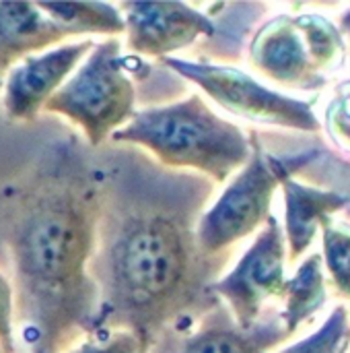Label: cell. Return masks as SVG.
Returning a JSON list of instances; mask_svg holds the SVG:
<instances>
[{
    "label": "cell",
    "mask_w": 350,
    "mask_h": 353,
    "mask_svg": "<svg viewBox=\"0 0 350 353\" xmlns=\"http://www.w3.org/2000/svg\"><path fill=\"white\" fill-rule=\"evenodd\" d=\"M111 141L142 147L163 168L200 174L217 186L231 180L254 153L252 137L215 114L198 93L136 112Z\"/></svg>",
    "instance_id": "3957f363"
},
{
    "label": "cell",
    "mask_w": 350,
    "mask_h": 353,
    "mask_svg": "<svg viewBox=\"0 0 350 353\" xmlns=\"http://www.w3.org/2000/svg\"><path fill=\"white\" fill-rule=\"evenodd\" d=\"M285 263V232L272 215L235 269L212 283L210 292L231 310L239 327L250 329L262 319L268 300H285L289 283Z\"/></svg>",
    "instance_id": "52a82bcc"
},
{
    "label": "cell",
    "mask_w": 350,
    "mask_h": 353,
    "mask_svg": "<svg viewBox=\"0 0 350 353\" xmlns=\"http://www.w3.org/2000/svg\"><path fill=\"white\" fill-rule=\"evenodd\" d=\"M326 130L332 143L350 155V79L334 87L326 105Z\"/></svg>",
    "instance_id": "d6986e66"
},
{
    "label": "cell",
    "mask_w": 350,
    "mask_h": 353,
    "mask_svg": "<svg viewBox=\"0 0 350 353\" xmlns=\"http://www.w3.org/2000/svg\"><path fill=\"white\" fill-rule=\"evenodd\" d=\"M252 159L229 180L217 203L200 219L198 242L206 256L233 252L235 244L262 230L272 217V199L287 161L266 153L256 132H252Z\"/></svg>",
    "instance_id": "5b68a950"
},
{
    "label": "cell",
    "mask_w": 350,
    "mask_h": 353,
    "mask_svg": "<svg viewBox=\"0 0 350 353\" xmlns=\"http://www.w3.org/2000/svg\"><path fill=\"white\" fill-rule=\"evenodd\" d=\"M39 6L58 21L70 35L126 33L124 14L116 4L107 2H39Z\"/></svg>",
    "instance_id": "2e32d148"
},
{
    "label": "cell",
    "mask_w": 350,
    "mask_h": 353,
    "mask_svg": "<svg viewBox=\"0 0 350 353\" xmlns=\"http://www.w3.org/2000/svg\"><path fill=\"white\" fill-rule=\"evenodd\" d=\"M0 353H4V352H2V347H0Z\"/></svg>",
    "instance_id": "603a6c76"
},
{
    "label": "cell",
    "mask_w": 350,
    "mask_h": 353,
    "mask_svg": "<svg viewBox=\"0 0 350 353\" xmlns=\"http://www.w3.org/2000/svg\"><path fill=\"white\" fill-rule=\"evenodd\" d=\"M163 66L177 72L182 79L198 85L208 97L215 99L229 114L278 128L301 130L318 134L322 124L314 114V101H301L264 87L243 70L227 64L163 58Z\"/></svg>",
    "instance_id": "8992f818"
},
{
    "label": "cell",
    "mask_w": 350,
    "mask_h": 353,
    "mask_svg": "<svg viewBox=\"0 0 350 353\" xmlns=\"http://www.w3.org/2000/svg\"><path fill=\"white\" fill-rule=\"evenodd\" d=\"M349 337L350 312L347 306H338L316 333L285 347L281 353H340L344 352L342 343Z\"/></svg>",
    "instance_id": "ac0fdd59"
},
{
    "label": "cell",
    "mask_w": 350,
    "mask_h": 353,
    "mask_svg": "<svg viewBox=\"0 0 350 353\" xmlns=\"http://www.w3.org/2000/svg\"><path fill=\"white\" fill-rule=\"evenodd\" d=\"M219 12V21H215V35L200 43L202 56L198 62L221 60L235 62L241 58L243 41L254 29V25L268 10L266 4L258 2H237V4H215L210 6Z\"/></svg>",
    "instance_id": "5bb4252c"
},
{
    "label": "cell",
    "mask_w": 350,
    "mask_h": 353,
    "mask_svg": "<svg viewBox=\"0 0 350 353\" xmlns=\"http://www.w3.org/2000/svg\"><path fill=\"white\" fill-rule=\"evenodd\" d=\"M91 39L62 43L19 62L4 81V110L12 122H31L93 50Z\"/></svg>",
    "instance_id": "8fae6325"
},
{
    "label": "cell",
    "mask_w": 350,
    "mask_h": 353,
    "mask_svg": "<svg viewBox=\"0 0 350 353\" xmlns=\"http://www.w3.org/2000/svg\"><path fill=\"white\" fill-rule=\"evenodd\" d=\"M8 215L14 321L33 353H64L99 335V290L91 277L103 180L54 157L19 188Z\"/></svg>",
    "instance_id": "7a4b0ae2"
},
{
    "label": "cell",
    "mask_w": 350,
    "mask_h": 353,
    "mask_svg": "<svg viewBox=\"0 0 350 353\" xmlns=\"http://www.w3.org/2000/svg\"><path fill=\"white\" fill-rule=\"evenodd\" d=\"M0 85H2V81H0Z\"/></svg>",
    "instance_id": "cb8c5ba5"
},
{
    "label": "cell",
    "mask_w": 350,
    "mask_h": 353,
    "mask_svg": "<svg viewBox=\"0 0 350 353\" xmlns=\"http://www.w3.org/2000/svg\"><path fill=\"white\" fill-rule=\"evenodd\" d=\"M103 182L91 277L99 290V335L130 331L151 350L169 327L221 304L210 292L233 252L206 256L198 225L217 184L130 153Z\"/></svg>",
    "instance_id": "6da1fadb"
},
{
    "label": "cell",
    "mask_w": 350,
    "mask_h": 353,
    "mask_svg": "<svg viewBox=\"0 0 350 353\" xmlns=\"http://www.w3.org/2000/svg\"><path fill=\"white\" fill-rule=\"evenodd\" d=\"M287 306L281 312L285 329L293 337L295 331L307 323L314 314H318L328 300L326 294V279H324V259L320 252L309 254L301 267L297 269L295 277L287 283Z\"/></svg>",
    "instance_id": "9a60e30c"
},
{
    "label": "cell",
    "mask_w": 350,
    "mask_h": 353,
    "mask_svg": "<svg viewBox=\"0 0 350 353\" xmlns=\"http://www.w3.org/2000/svg\"><path fill=\"white\" fill-rule=\"evenodd\" d=\"M118 8L126 23V43L138 56L163 60L215 35L210 14L184 2H122Z\"/></svg>",
    "instance_id": "9c48e42d"
},
{
    "label": "cell",
    "mask_w": 350,
    "mask_h": 353,
    "mask_svg": "<svg viewBox=\"0 0 350 353\" xmlns=\"http://www.w3.org/2000/svg\"><path fill=\"white\" fill-rule=\"evenodd\" d=\"M68 353H149V347L130 331H109Z\"/></svg>",
    "instance_id": "ffe728a7"
},
{
    "label": "cell",
    "mask_w": 350,
    "mask_h": 353,
    "mask_svg": "<svg viewBox=\"0 0 350 353\" xmlns=\"http://www.w3.org/2000/svg\"><path fill=\"white\" fill-rule=\"evenodd\" d=\"M14 294L0 273V347L4 353L14 352Z\"/></svg>",
    "instance_id": "44dd1931"
},
{
    "label": "cell",
    "mask_w": 350,
    "mask_h": 353,
    "mask_svg": "<svg viewBox=\"0 0 350 353\" xmlns=\"http://www.w3.org/2000/svg\"><path fill=\"white\" fill-rule=\"evenodd\" d=\"M72 37L39 2H0V81L25 58Z\"/></svg>",
    "instance_id": "4fadbf2b"
},
{
    "label": "cell",
    "mask_w": 350,
    "mask_h": 353,
    "mask_svg": "<svg viewBox=\"0 0 350 353\" xmlns=\"http://www.w3.org/2000/svg\"><path fill=\"white\" fill-rule=\"evenodd\" d=\"M338 29H340L342 37H347V50L350 52V8L338 17Z\"/></svg>",
    "instance_id": "7402d4cb"
},
{
    "label": "cell",
    "mask_w": 350,
    "mask_h": 353,
    "mask_svg": "<svg viewBox=\"0 0 350 353\" xmlns=\"http://www.w3.org/2000/svg\"><path fill=\"white\" fill-rule=\"evenodd\" d=\"M322 240H324V267L330 273L332 290L350 300V225L328 221L322 228Z\"/></svg>",
    "instance_id": "e0dca14e"
},
{
    "label": "cell",
    "mask_w": 350,
    "mask_h": 353,
    "mask_svg": "<svg viewBox=\"0 0 350 353\" xmlns=\"http://www.w3.org/2000/svg\"><path fill=\"white\" fill-rule=\"evenodd\" d=\"M291 339L281 312L262 316L243 329L221 302L200 319L163 331L149 353H268Z\"/></svg>",
    "instance_id": "ba28073f"
},
{
    "label": "cell",
    "mask_w": 350,
    "mask_h": 353,
    "mask_svg": "<svg viewBox=\"0 0 350 353\" xmlns=\"http://www.w3.org/2000/svg\"><path fill=\"white\" fill-rule=\"evenodd\" d=\"M250 60L266 79L299 91H318L328 79L320 72L299 14H276L250 41Z\"/></svg>",
    "instance_id": "30bf717a"
},
{
    "label": "cell",
    "mask_w": 350,
    "mask_h": 353,
    "mask_svg": "<svg viewBox=\"0 0 350 353\" xmlns=\"http://www.w3.org/2000/svg\"><path fill=\"white\" fill-rule=\"evenodd\" d=\"M287 168L281 178L283 194H285V236L289 248V263H297L314 244L318 230H322L332 215L347 209L350 205V196L322 190L309 184H301L291 178V159H285Z\"/></svg>",
    "instance_id": "7c38bea8"
},
{
    "label": "cell",
    "mask_w": 350,
    "mask_h": 353,
    "mask_svg": "<svg viewBox=\"0 0 350 353\" xmlns=\"http://www.w3.org/2000/svg\"><path fill=\"white\" fill-rule=\"evenodd\" d=\"M136 87L118 37L93 46L74 74L43 105L78 126L91 147H101L134 118Z\"/></svg>",
    "instance_id": "277c9868"
}]
</instances>
